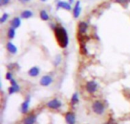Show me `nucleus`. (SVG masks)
I'll return each instance as SVG.
<instances>
[{
  "label": "nucleus",
  "mask_w": 130,
  "mask_h": 124,
  "mask_svg": "<svg viewBox=\"0 0 130 124\" xmlns=\"http://www.w3.org/2000/svg\"><path fill=\"white\" fill-rule=\"evenodd\" d=\"M11 27H14V28H18L20 25H21V19L18 17H15L11 21Z\"/></svg>",
  "instance_id": "2eb2a0df"
},
{
  "label": "nucleus",
  "mask_w": 130,
  "mask_h": 124,
  "mask_svg": "<svg viewBox=\"0 0 130 124\" xmlns=\"http://www.w3.org/2000/svg\"><path fill=\"white\" fill-rule=\"evenodd\" d=\"M93 111L97 114H102L104 111V105L99 101H95L92 106Z\"/></svg>",
  "instance_id": "f03ea898"
},
{
  "label": "nucleus",
  "mask_w": 130,
  "mask_h": 124,
  "mask_svg": "<svg viewBox=\"0 0 130 124\" xmlns=\"http://www.w3.org/2000/svg\"><path fill=\"white\" fill-rule=\"evenodd\" d=\"M36 122V117L34 115H30L25 118L24 120V124H34Z\"/></svg>",
  "instance_id": "4468645a"
},
{
  "label": "nucleus",
  "mask_w": 130,
  "mask_h": 124,
  "mask_svg": "<svg viewBox=\"0 0 130 124\" xmlns=\"http://www.w3.org/2000/svg\"><path fill=\"white\" fill-rule=\"evenodd\" d=\"M32 15H33L32 11H29V10H25V11H24L21 13V17L23 18H25V19L30 18V17H32Z\"/></svg>",
  "instance_id": "dca6fc26"
},
{
  "label": "nucleus",
  "mask_w": 130,
  "mask_h": 124,
  "mask_svg": "<svg viewBox=\"0 0 130 124\" xmlns=\"http://www.w3.org/2000/svg\"><path fill=\"white\" fill-rule=\"evenodd\" d=\"M88 25L86 22L85 21H82L79 23L78 24V31L81 34H85L87 30H88Z\"/></svg>",
  "instance_id": "6e6552de"
},
{
  "label": "nucleus",
  "mask_w": 130,
  "mask_h": 124,
  "mask_svg": "<svg viewBox=\"0 0 130 124\" xmlns=\"http://www.w3.org/2000/svg\"><path fill=\"white\" fill-rule=\"evenodd\" d=\"M9 1H10V0H0V5H1L2 6L8 4Z\"/></svg>",
  "instance_id": "412c9836"
},
{
  "label": "nucleus",
  "mask_w": 130,
  "mask_h": 124,
  "mask_svg": "<svg viewBox=\"0 0 130 124\" xmlns=\"http://www.w3.org/2000/svg\"><path fill=\"white\" fill-rule=\"evenodd\" d=\"M7 50L12 54H15L17 53V47L11 42H8L6 45Z\"/></svg>",
  "instance_id": "ddd939ff"
},
{
  "label": "nucleus",
  "mask_w": 130,
  "mask_h": 124,
  "mask_svg": "<svg viewBox=\"0 0 130 124\" xmlns=\"http://www.w3.org/2000/svg\"><path fill=\"white\" fill-rule=\"evenodd\" d=\"M39 73H40V69H39L38 67H36V66L31 68L28 72L29 75L31 76V77H36V76H37L39 75Z\"/></svg>",
  "instance_id": "f8f14e48"
},
{
  "label": "nucleus",
  "mask_w": 130,
  "mask_h": 124,
  "mask_svg": "<svg viewBox=\"0 0 130 124\" xmlns=\"http://www.w3.org/2000/svg\"><path fill=\"white\" fill-rule=\"evenodd\" d=\"M18 1H20V2H22V3H26V2H29L30 0H18Z\"/></svg>",
  "instance_id": "b1692460"
},
{
  "label": "nucleus",
  "mask_w": 130,
  "mask_h": 124,
  "mask_svg": "<svg viewBox=\"0 0 130 124\" xmlns=\"http://www.w3.org/2000/svg\"><path fill=\"white\" fill-rule=\"evenodd\" d=\"M40 1H42V2H46V0H40Z\"/></svg>",
  "instance_id": "a878e982"
},
{
  "label": "nucleus",
  "mask_w": 130,
  "mask_h": 124,
  "mask_svg": "<svg viewBox=\"0 0 130 124\" xmlns=\"http://www.w3.org/2000/svg\"><path fill=\"white\" fill-rule=\"evenodd\" d=\"M61 106H62V103L57 99H53L47 103V107L54 110L59 109Z\"/></svg>",
  "instance_id": "20e7f679"
},
{
  "label": "nucleus",
  "mask_w": 130,
  "mask_h": 124,
  "mask_svg": "<svg viewBox=\"0 0 130 124\" xmlns=\"http://www.w3.org/2000/svg\"><path fill=\"white\" fill-rule=\"evenodd\" d=\"M29 104H30V98L28 97L25 101L21 105V112L23 114H25L29 110Z\"/></svg>",
  "instance_id": "9d476101"
},
{
  "label": "nucleus",
  "mask_w": 130,
  "mask_h": 124,
  "mask_svg": "<svg viewBox=\"0 0 130 124\" xmlns=\"http://www.w3.org/2000/svg\"><path fill=\"white\" fill-rule=\"evenodd\" d=\"M57 5H58V8H62L66 10H68V11H70L72 8L71 5L69 3H67L66 2H59Z\"/></svg>",
  "instance_id": "9b49d317"
},
{
  "label": "nucleus",
  "mask_w": 130,
  "mask_h": 124,
  "mask_svg": "<svg viewBox=\"0 0 130 124\" xmlns=\"http://www.w3.org/2000/svg\"><path fill=\"white\" fill-rule=\"evenodd\" d=\"M116 2L120 3L121 5H126L128 2V0H116Z\"/></svg>",
  "instance_id": "4be33fe9"
},
{
  "label": "nucleus",
  "mask_w": 130,
  "mask_h": 124,
  "mask_svg": "<svg viewBox=\"0 0 130 124\" xmlns=\"http://www.w3.org/2000/svg\"><path fill=\"white\" fill-rule=\"evenodd\" d=\"M11 87L9 88V89H8V92H9L10 95H12V94H14V93L18 92V91H20V87H19V85L17 84L16 81L14 80L13 79L11 80Z\"/></svg>",
  "instance_id": "39448f33"
},
{
  "label": "nucleus",
  "mask_w": 130,
  "mask_h": 124,
  "mask_svg": "<svg viewBox=\"0 0 130 124\" xmlns=\"http://www.w3.org/2000/svg\"><path fill=\"white\" fill-rule=\"evenodd\" d=\"M73 1H74V0H69L70 3H72V2H73Z\"/></svg>",
  "instance_id": "393cba45"
},
{
  "label": "nucleus",
  "mask_w": 130,
  "mask_h": 124,
  "mask_svg": "<svg viewBox=\"0 0 130 124\" xmlns=\"http://www.w3.org/2000/svg\"><path fill=\"white\" fill-rule=\"evenodd\" d=\"M80 13H81V7H80V2L78 1L74 7V9H73V15L75 18H78V16L80 15Z\"/></svg>",
  "instance_id": "1a4fd4ad"
},
{
  "label": "nucleus",
  "mask_w": 130,
  "mask_h": 124,
  "mask_svg": "<svg viewBox=\"0 0 130 124\" xmlns=\"http://www.w3.org/2000/svg\"><path fill=\"white\" fill-rule=\"evenodd\" d=\"M6 79H8V80H11L12 79V75L10 73V72H8L7 74H6Z\"/></svg>",
  "instance_id": "5701e85b"
},
{
  "label": "nucleus",
  "mask_w": 130,
  "mask_h": 124,
  "mask_svg": "<svg viewBox=\"0 0 130 124\" xmlns=\"http://www.w3.org/2000/svg\"><path fill=\"white\" fill-rule=\"evenodd\" d=\"M52 82H53V79L51 76L45 75L42 77V79H40V85L43 86H48L52 83Z\"/></svg>",
  "instance_id": "423d86ee"
},
{
  "label": "nucleus",
  "mask_w": 130,
  "mask_h": 124,
  "mask_svg": "<svg viewBox=\"0 0 130 124\" xmlns=\"http://www.w3.org/2000/svg\"><path fill=\"white\" fill-rule=\"evenodd\" d=\"M86 89L91 94L94 93L98 89V84L94 81L88 82L86 85Z\"/></svg>",
  "instance_id": "7ed1b4c3"
},
{
  "label": "nucleus",
  "mask_w": 130,
  "mask_h": 124,
  "mask_svg": "<svg viewBox=\"0 0 130 124\" xmlns=\"http://www.w3.org/2000/svg\"><path fill=\"white\" fill-rule=\"evenodd\" d=\"M8 14H6V13L3 14V15L2 16V18H1V19H0V22H1L2 24L4 23V22L8 19Z\"/></svg>",
  "instance_id": "aec40b11"
},
{
  "label": "nucleus",
  "mask_w": 130,
  "mask_h": 124,
  "mask_svg": "<svg viewBox=\"0 0 130 124\" xmlns=\"http://www.w3.org/2000/svg\"><path fill=\"white\" fill-rule=\"evenodd\" d=\"M78 94L77 93H75V94H74L73 95H72V104H77L78 102Z\"/></svg>",
  "instance_id": "6ab92c4d"
},
{
  "label": "nucleus",
  "mask_w": 130,
  "mask_h": 124,
  "mask_svg": "<svg viewBox=\"0 0 130 124\" xmlns=\"http://www.w3.org/2000/svg\"><path fill=\"white\" fill-rule=\"evenodd\" d=\"M66 121L68 124H75V116L74 114L69 112L66 115Z\"/></svg>",
  "instance_id": "0eeeda50"
},
{
  "label": "nucleus",
  "mask_w": 130,
  "mask_h": 124,
  "mask_svg": "<svg viewBox=\"0 0 130 124\" xmlns=\"http://www.w3.org/2000/svg\"><path fill=\"white\" fill-rule=\"evenodd\" d=\"M40 18H41V19H42L43 21H48V20H49V18H50V17H49V15H48L47 12H46L45 10H42V11H40Z\"/></svg>",
  "instance_id": "f3484780"
},
{
  "label": "nucleus",
  "mask_w": 130,
  "mask_h": 124,
  "mask_svg": "<svg viewBox=\"0 0 130 124\" xmlns=\"http://www.w3.org/2000/svg\"><path fill=\"white\" fill-rule=\"evenodd\" d=\"M54 32L59 45L62 48H66L69 44V37L66 29L62 27H58L54 29Z\"/></svg>",
  "instance_id": "f257e3e1"
},
{
  "label": "nucleus",
  "mask_w": 130,
  "mask_h": 124,
  "mask_svg": "<svg viewBox=\"0 0 130 124\" xmlns=\"http://www.w3.org/2000/svg\"><path fill=\"white\" fill-rule=\"evenodd\" d=\"M14 29L15 28H14L12 27L8 29V38L12 39V38L14 37V36H15V30H14Z\"/></svg>",
  "instance_id": "a211bd4d"
}]
</instances>
